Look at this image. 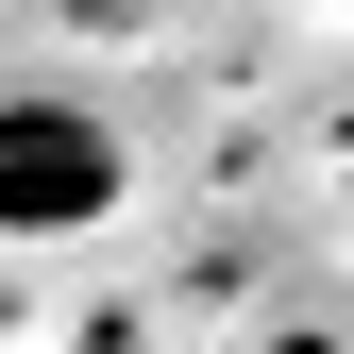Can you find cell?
Listing matches in <instances>:
<instances>
[{"label":"cell","mask_w":354,"mask_h":354,"mask_svg":"<svg viewBox=\"0 0 354 354\" xmlns=\"http://www.w3.org/2000/svg\"><path fill=\"white\" fill-rule=\"evenodd\" d=\"M118 186H136V136L102 102H68V84L0 102V219L17 236H84V219H118Z\"/></svg>","instance_id":"obj_1"}]
</instances>
